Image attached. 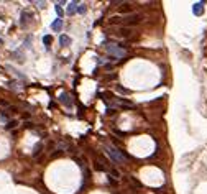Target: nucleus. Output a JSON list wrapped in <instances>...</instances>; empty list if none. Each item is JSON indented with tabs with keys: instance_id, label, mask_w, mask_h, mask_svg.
Returning a JSON list of instances; mask_svg holds the SVG:
<instances>
[{
	"instance_id": "f8f14e48",
	"label": "nucleus",
	"mask_w": 207,
	"mask_h": 194,
	"mask_svg": "<svg viewBox=\"0 0 207 194\" xmlns=\"http://www.w3.org/2000/svg\"><path fill=\"white\" fill-rule=\"evenodd\" d=\"M118 31H120L122 36H130V35H132V30H130V28H127V26H122Z\"/></svg>"
},
{
	"instance_id": "dca6fc26",
	"label": "nucleus",
	"mask_w": 207,
	"mask_h": 194,
	"mask_svg": "<svg viewBox=\"0 0 207 194\" xmlns=\"http://www.w3.org/2000/svg\"><path fill=\"white\" fill-rule=\"evenodd\" d=\"M85 10H87L85 8V5H77V12L79 13H85Z\"/></svg>"
},
{
	"instance_id": "20e7f679",
	"label": "nucleus",
	"mask_w": 207,
	"mask_h": 194,
	"mask_svg": "<svg viewBox=\"0 0 207 194\" xmlns=\"http://www.w3.org/2000/svg\"><path fill=\"white\" fill-rule=\"evenodd\" d=\"M31 18H33L31 12H30V10H23V12H21V17H20V25H21V26H26L28 23H30Z\"/></svg>"
},
{
	"instance_id": "39448f33",
	"label": "nucleus",
	"mask_w": 207,
	"mask_h": 194,
	"mask_svg": "<svg viewBox=\"0 0 207 194\" xmlns=\"http://www.w3.org/2000/svg\"><path fill=\"white\" fill-rule=\"evenodd\" d=\"M95 164H97V169H104V171H110V164L107 160H104V158H95Z\"/></svg>"
},
{
	"instance_id": "412c9836",
	"label": "nucleus",
	"mask_w": 207,
	"mask_h": 194,
	"mask_svg": "<svg viewBox=\"0 0 207 194\" xmlns=\"http://www.w3.org/2000/svg\"><path fill=\"white\" fill-rule=\"evenodd\" d=\"M2 45H3V40H2V38H0V46H2Z\"/></svg>"
},
{
	"instance_id": "7ed1b4c3",
	"label": "nucleus",
	"mask_w": 207,
	"mask_h": 194,
	"mask_svg": "<svg viewBox=\"0 0 207 194\" xmlns=\"http://www.w3.org/2000/svg\"><path fill=\"white\" fill-rule=\"evenodd\" d=\"M105 49H107V53H109V54L113 56V58H123V56L127 54V53H125V49L118 48L117 45H107Z\"/></svg>"
},
{
	"instance_id": "9d476101",
	"label": "nucleus",
	"mask_w": 207,
	"mask_h": 194,
	"mask_svg": "<svg viewBox=\"0 0 207 194\" xmlns=\"http://www.w3.org/2000/svg\"><path fill=\"white\" fill-rule=\"evenodd\" d=\"M76 12H77V2H71L69 7H68V13L73 15V13H76Z\"/></svg>"
},
{
	"instance_id": "1a4fd4ad",
	"label": "nucleus",
	"mask_w": 207,
	"mask_h": 194,
	"mask_svg": "<svg viewBox=\"0 0 207 194\" xmlns=\"http://www.w3.org/2000/svg\"><path fill=\"white\" fill-rule=\"evenodd\" d=\"M59 43L63 46H69L71 45V38L68 36V35H61V38H59Z\"/></svg>"
},
{
	"instance_id": "aec40b11",
	"label": "nucleus",
	"mask_w": 207,
	"mask_h": 194,
	"mask_svg": "<svg viewBox=\"0 0 207 194\" xmlns=\"http://www.w3.org/2000/svg\"><path fill=\"white\" fill-rule=\"evenodd\" d=\"M117 87H118V91H120V92H127V89H123L122 86H117Z\"/></svg>"
},
{
	"instance_id": "a211bd4d",
	"label": "nucleus",
	"mask_w": 207,
	"mask_h": 194,
	"mask_svg": "<svg viewBox=\"0 0 207 194\" xmlns=\"http://www.w3.org/2000/svg\"><path fill=\"white\" fill-rule=\"evenodd\" d=\"M110 175H112V176H117V178H118V171H117V169H110Z\"/></svg>"
},
{
	"instance_id": "9b49d317",
	"label": "nucleus",
	"mask_w": 207,
	"mask_h": 194,
	"mask_svg": "<svg viewBox=\"0 0 207 194\" xmlns=\"http://www.w3.org/2000/svg\"><path fill=\"white\" fill-rule=\"evenodd\" d=\"M202 5H204V3H196V5H194V8H192V10H194L196 15H202V12H204Z\"/></svg>"
},
{
	"instance_id": "6e6552de",
	"label": "nucleus",
	"mask_w": 207,
	"mask_h": 194,
	"mask_svg": "<svg viewBox=\"0 0 207 194\" xmlns=\"http://www.w3.org/2000/svg\"><path fill=\"white\" fill-rule=\"evenodd\" d=\"M132 10H133V8H132L130 3H120V8H118L120 13H125V12H130V13H132Z\"/></svg>"
},
{
	"instance_id": "4468645a",
	"label": "nucleus",
	"mask_w": 207,
	"mask_h": 194,
	"mask_svg": "<svg viewBox=\"0 0 207 194\" xmlns=\"http://www.w3.org/2000/svg\"><path fill=\"white\" fill-rule=\"evenodd\" d=\"M51 41H53V38H51V35H46V36H45V38H43V43H45V45H46V46H49V45H51Z\"/></svg>"
},
{
	"instance_id": "f257e3e1",
	"label": "nucleus",
	"mask_w": 207,
	"mask_h": 194,
	"mask_svg": "<svg viewBox=\"0 0 207 194\" xmlns=\"http://www.w3.org/2000/svg\"><path fill=\"white\" fill-rule=\"evenodd\" d=\"M143 20V15L141 13H128V15H125L123 18H122V23L123 25H127V26H132V25H138L140 21Z\"/></svg>"
},
{
	"instance_id": "f03ea898",
	"label": "nucleus",
	"mask_w": 207,
	"mask_h": 194,
	"mask_svg": "<svg viewBox=\"0 0 207 194\" xmlns=\"http://www.w3.org/2000/svg\"><path fill=\"white\" fill-rule=\"evenodd\" d=\"M107 152H109V155L113 158V161H117L118 164H127V158L120 153L117 148H113V147L109 145V147H107Z\"/></svg>"
},
{
	"instance_id": "6ab92c4d",
	"label": "nucleus",
	"mask_w": 207,
	"mask_h": 194,
	"mask_svg": "<svg viewBox=\"0 0 207 194\" xmlns=\"http://www.w3.org/2000/svg\"><path fill=\"white\" fill-rule=\"evenodd\" d=\"M56 12H58V15H63V8H61V7L58 5V7H56Z\"/></svg>"
},
{
	"instance_id": "f3484780",
	"label": "nucleus",
	"mask_w": 207,
	"mask_h": 194,
	"mask_svg": "<svg viewBox=\"0 0 207 194\" xmlns=\"http://www.w3.org/2000/svg\"><path fill=\"white\" fill-rule=\"evenodd\" d=\"M41 148H43L41 145H38V147H35V156H36V155H38V153L41 152Z\"/></svg>"
},
{
	"instance_id": "0eeeda50",
	"label": "nucleus",
	"mask_w": 207,
	"mask_h": 194,
	"mask_svg": "<svg viewBox=\"0 0 207 194\" xmlns=\"http://www.w3.org/2000/svg\"><path fill=\"white\" fill-rule=\"evenodd\" d=\"M59 100H61V102H63L64 105L68 107V109H71V107H73V102H71V97H69L68 94H61Z\"/></svg>"
},
{
	"instance_id": "423d86ee",
	"label": "nucleus",
	"mask_w": 207,
	"mask_h": 194,
	"mask_svg": "<svg viewBox=\"0 0 207 194\" xmlns=\"http://www.w3.org/2000/svg\"><path fill=\"white\" fill-rule=\"evenodd\" d=\"M61 28H63V20L61 18H56L51 23V30L53 31H61Z\"/></svg>"
},
{
	"instance_id": "ddd939ff",
	"label": "nucleus",
	"mask_w": 207,
	"mask_h": 194,
	"mask_svg": "<svg viewBox=\"0 0 207 194\" xmlns=\"http://www.w3.org/2000/svg\"><path fill=\"white\" fill-rule=\"evenodd\" d=\"M109 21H110L112 25H115V23H122V17H112Z\"/></svg>"
},
{
	"instance_id": "2eb2a0df",
	"label": "nucleus",
	"mask_w": 207,
	"mask_h": 194,
	"mask_svg": "<svg viewBox=\"0 0 207 194\" xmlns=\"http://www.w3.org/2000/svg\"><path fill=\"white\" fill-rule=\"evenodd\" d=\"M15 127H17V120H12V122L7 124V128H8V130H12V128H15Z\"/></svg>"
}]
</instances>
